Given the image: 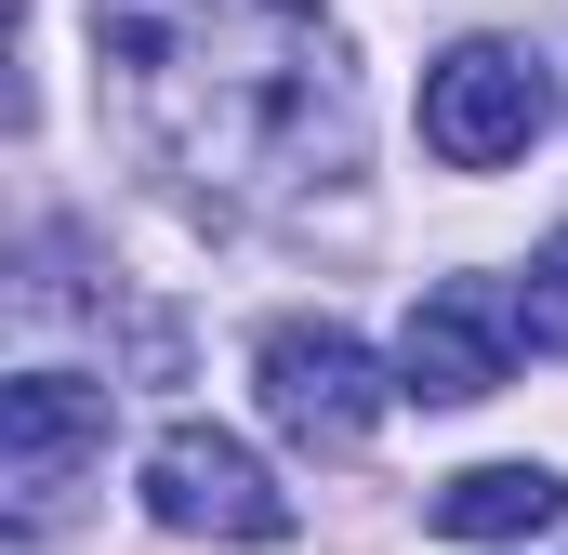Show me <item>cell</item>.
<instances>
[{"label": "cell", "mask_w": 568, "mask_h": 555, "mask_svg": "<svg viewBox=\"0 0 568 555\" xmlns=\"http://www.w3.org/2000/svg\"><path fill=\"white\" fill-rule=\"evenodd\" d=\"M542 53L529 40H449L424 67V145L449 172H503V159H529L542 145Z\"/></svg>", "instance_id": "obj_2"}, {"label": "cell", "mask_w": 568, "mask_h": 555, "mask_svg": "<svg viewBox=\"0 0 568 555\" xmlns=\"http://www.w3.org/2000/svg\"><path fill=\"white\" fill-rule=\"evenodd\" d=\"M252 371H265V411H278L304 450H357V436L384 423V371H371V344H357L344 317H278Z\"/></svg>", "instance_id": "obj_5"}, {"label": "cell", "mask_w": 568, "mask_h": 555, "mask_svg": "<svg viewBox=\"0 0 568 555\" xmlns=\"http://www.w3.org/2000/svg\"><path fill=\"white\" fill-rule=\"evenodd\" d=\"M93 476H106V384H67V371L0 384V490H13V529H27V543H40Z\"/></svg>", "instance_id": "obj_3"}, {"label": "cell", "mask_w": 568, "mask_h": 555, "mask_svg": "<svg viewBox=\"0 0 568 555\" xmlns=\"http://www.w3.org/2000/svg\"><path fill=\"white\" fill-rule=\"evenodd\" d=\"M516 331H529V357H568V225L529 252V291H516Z\"/></svg>", "instance_id": "obj_8"}, {"label": "cell", "mask_w": 568, "mask_h": 555, "mask_svg": "<svg viewBox=\"0 0 568 555\" xmlns=\"http://www.w3.org/2000/svg\"><path fill=\"white\" fill-rule=\"evenodd\" d=\"M556 503H568L556 463H463L424 516L449 529V543H529V529H556Z\"/></svg>", "instance_id": "obj_7"}, {"label": "cell", "mask_w": 568, "mask_h": 555, "mask_svg": "<svg viewBox=\"0 0 568 555\" xmlns=\"http://www.w3.org/2000/svg\"><path fill=\"white\" fill-rule=\"evenodd\" d=\"M503 371H516V304H503L489 278H449V291L410 304V331H397V397L476 411V397H503Z\"/></svg>", "instance_id": "obj_6"}, {"label": "cell", "mask_w": 568, "mask_h": 555, "mask_svg": "<svg viewBox=\"0 0 568 555\" xmlns=\"http://www.w3.org/2000/svg\"><path fill=\"white\" fill-rule=\"evenodd\" d=\"M120 107L199 199L252 212L357 159V67L317 0H93Z\"/></svg>", "instance_id": "obj_1"}, {"label": "cell", "mask_w": 568, "mask_h": 555, "mask_svg": "<svg viewBox=\"0 0 568 555\" xmlns=\"http://www.w3.org/2000/svg\"><path fill=\"white\" fill-rule=\"evenodd\" d=\"M145 516L185 543H291V490L225 436V423H172L145 450Z\"/></svg>", "instance_id": "obj_4"}]
</instances>
